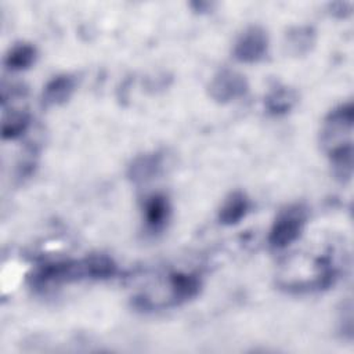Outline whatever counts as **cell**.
<instances>
[{
    "label": "cell",
    "instance_id": "8fae6325",
    "mask_svg": "<svg viewBox=\"0 0 354 354\" xmlns=\"http://www.w3.org/2000/svg\"><path fill=\"white\" fill-rule=\"evenodd\" d=\"M297 101V94L288 86H277L268 91L264 98V106L272 116L286 115L293 109Z\"/></svg>",
    "mask_w": 354,
    "mask_h": 354
},
{
    "label": "cell",
    "instance_id": "8992f818",
    "mask_svg": "<svg viewBox=\"0 0 354 354\" xmlns=\"http://www.w3.org/2000/svg\"><path fill=\"white\" fill-rule=\"evenodd\" d=\"M169 295L171 304H180L194 299L202 286L199 274L196 272H171L167 278Z\"/></svg>",
    "mask_w": 354,
    "mask_h": 354
},
{
    "label": "cell",
    "instance_id": "4fadbf2b",
    "mask_svg": "<svg viewBox=\"0 0 354 354\" xmlns=\"http://www.w3.org/2000/svg\"><path fill=\"white\" fill-rule=\"evenodd\" d=\"M36 47L30 43H18L12 46L4 58V66L11 72L28 69L36 59Z\"/></svg>",
    "mask_w": 354,
    "mask_h": 354
},
{
    "label": "cell",
    "instance_id": "5bb4252c",
    "mask_svg": "<svg viewBox=\"0 0 354 354\" xmlns=\"http://www.w3.org/2000/svg\"><path fill=\"white\" fill-rule=\"evenodd\" d=\"M30 123V116L26 111L12 109L8 113L4 112L1 123V137L4 140H14L22 136Z\"/></svg>",
    "mask_w": 354,
    "mask_h": 354
},
{
    "label": "cell",
    "instance_id": "3957f363",
    "mask_svg": "<svg viewBox=\"0 0 354 354\" xmlns=\"http://www.w3.org/2000/svg\"><path fill=\"white\" fill-rule=\"evenodd\" d=\"M307 221V209L303 205H290L281 210L268 232V246L279 250L293 243L301 234Z\"/></svg>",
    "mask_w": 354,
    "mask_h": 354
},
{
    "label": "cell",
    "instance_id": "7a4b0ae2",
    "mask_svg": "<svg viewBox=\"0 0 354 354\" xmlns=\"http://www.w3.org/2000/svg\"><path fill=\"white\" fill-rule=\"evenodd\" d=\"M354 122V108L351 102L342 104L333 108L324 120L321 130V142L326 153L353 145L351 133Z\"/></svg>",
    "mask_w": 354,
    "mask_h": 354
},
{
    "label": "cell",
    "instance_id": "ba28073f",
    "mask_svg": "<svg viewBox=\"0 0 354 354\" xmlns=\"http://www.w3.org/2000/svg\"><path fill=\"white\" fill-rule=\"evenodd\" d=\"M76 87V79L72 75L61 73L47 82L41 93V102L44 106L61 105L69 100Z\"/></svg>",
    "mask_w": 354,
    "mask_h": 354
},
{
    "label": "cell",
    "instance_id": "7c38bea8",
    "mask_svg": "<svg viewBox=\"0 0 354 354\" xmlns=\"http://www.w3.org/2000/svg\"><path fill=\"white\" fill-rule=\"evenodd\" d=\"M315 43V30L313 26L300 25L293 26L285 35V46L292 55L307 54Z\"/></svg>",
    "mask_w": 354,
    "mask_h": 354
},
{
    "label": "cell",
    "instance_id": "52a82bcc",
    "mask_svg": "<svg viewBox=\"0 0 354 354\" xmlns=\"http://www.w3.org/2000/svg\"><path fill=\"white\" fill-rule=\"evenodd\" d=\"M144 221L151 232H159L165 228L170 217V203L163 194H152L144 202Z\"/></svg>",
    "mask_w": 354,
    "mask_h": 354
},
{
    "label": "cell",
    "instance_id": "5b68a950",
    "mask_svg": "<svg viewBox=\"0 0 354 354\" xmlns=\"http://www.w3.org/2000/svg\"><path fill=\"white\" fill-rule=\"evenodd\" d=\"M268 48V36L266 30L259 26L253 25L241 33L238 40L234 46V57L239 62L253 64L259 62L264 58Z\"/></svg>",
    "mask_w": 354,
    "mask_h": 354
},
{
    "label": "cell",
    "instance_id": "277c9868",
    "mask_svg": "<svg viewBox=\"0 0 354 354\" xmlns=\"http://www.w3.org/2000/svg\"><path fill=\"white\" fill-rule=\"evenodd\" d=\"M249 90L246 77L232 69L218 71L210 80L209 94L210 97L220 102L227 104L242 98Z\"/></svg>",
    "mask_w": 354,
    "mask_h": 354
},
{
    "label": "cell",
    "instance_id": "9c48e42d",
    "mask_svg": "<svg viewBox=\"0 0 354 354\" xmlns=\"http://www.w3.org/2000/svg\"><path fill=\"white\" fill-rule=\"evenodd\" d=\"M165 156L162 152H149L137 156L129 166V178L134 183H142L158 176L163 167Z\"/></svg>",
    "mask_w": 354,
    "mask_h": 354
},
{
    "label": "cell",
    "instance_id": "9a60e30c",
    "mask_svg": "<svg viewBox=\"0 0 354 354\" xmlns=\"http://www.w3.org/2000/svg\"><path fill=\"white\" fill-rule=\"evenodd\" d=\"M353 3L351 1H336L330 4V14L337 18H346L351 14Z\"/></svg>",
    "mask_w": 354,
    "mask_h": 354
},
{
    "label": "cell",
    "instance_id": "30bf717a",
    "mask_svg": "<svg viewBox=\"0 0 354 354\" xmlns=\"http://www.w3.org/2000/svg\"><path fill=\"white\" fill-rule=\"evenodd\" d=\"M250 201L242 191H235L224 201L218 212V221L223 225L238 224L249 212Z\"/></svg>",
    "mask_w": 354,
    "mask_h": 354
},
{
    "label": "cell",
    "instance_id": "6da1fadb",
    "mask_svg": "<svg viewBox=\"0 0 354 354\" xmlns=\"http://www.w3.org/2000/svg\"><path fill=\"white\" fill-rule=\"evenodd\" d=\"M80 279H91L87 257L80 260L46 261L37 266L29 275L30 286L37 290L59 286Z\"/></svg>",
    "mask_w": 354,
    "mask_h": 354
},
{
    "label": "cell",
    "instance_id": "2e32d148",
    "mask_svg": "<svg viewBox=\"0 0 354 354\" xmlns=\"http://www.w3.org/2000/svg\"><path fill=\"white\" fill-rule=\"evenodd\" d=\"M191 6L195 7V11H198V12H206L212 4L205 3V1H199V3L196 1V3H191Z\"/></svg>",
    "mask_w": 354,
    "mask_h": 354
}]
</instances>
